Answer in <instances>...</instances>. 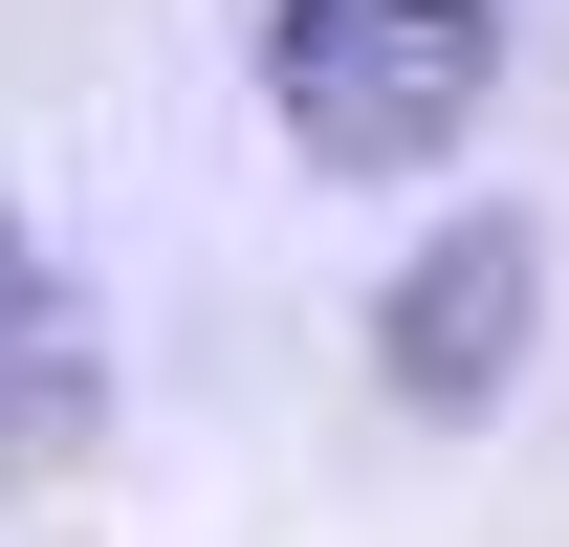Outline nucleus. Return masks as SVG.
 <instances>
[{
    "instance_id": "7ed1b4c3",
    "label": "nucleus",
    "mask_w": 569,
    "mask_h": 547,
    "mask_svg": "<svg viewBox=\"0 0 569 547\" xmlns=\"http://www.w3.org/2000/svg\"><path fill=\"white\" fill-rule=\"evenodd\" d=\"M88 438V307L44 285V241L0 219V460H67Z\"/></svg>"
},
{
    "instance_id": "f03ea898",
    "label": "nucleus",
    "mask_w": 569,
    "mask_h": 547,
    "mask_svg": "<svg viewBox=\"0 0 569 547\" xmlns=\"http://www.w3.org/2000/svg\"><path fill=\"white\" fill-rule=\"evenodd\" d=\"M526 329H548V241H526V219H438L417 263H395V307H372V350H395L417 416H482L503 372H526Z\"/></svg>"
},
{
    "instance_id": "f257e3e1",
    "label": "nucleus",
    "mask_w": 569,
    "mask_h": 547,
    "mask_svg": "<svg viewBox=\"0 0 569 547\" xmlns=\"http://www.w3.org/2000/svg\"><path fill=\"white\" fill-rule=\"evenodd\" d=\"M503 0H263V110L307 176H417L482 132Z\"/></svg>"
}]
</instances>
